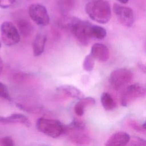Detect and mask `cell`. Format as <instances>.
I'll return each instance as SVG.
<instances>
[{"label": "cell", "instance_id": "cell-1", "mask_svg": "<svg viewBox=\"0 0 146 146\" xmlns=\"http://www.w3.org/2000/svg\"><path fill=\"white\" fill-rule=\"evenodd\" d=\"M85 11L94 21L106 24L111 19L112 13L110 3L104 0H92L85 6Z\"/></svg>", "mask_w": 146, "mask_h": 146}, {"label": "cell", "instance_id": "cell-2", "mask_svg": "<svg viewBox=\"0 0 146 146\" xmlns=\"http://www.w3.org/2000/svg\"><path fill=\"white\" fill-rule=\"evenodd\" d=\"M64 133L70 141L77 145H87L91 142V138L86 129L85 123L81 120L75 119L67 126H65Z\"/></svg>", "mask_w": 146, "mask_h": 146}, {"label": "cell", "instance_id": "cell-3", "mask_svg": "<svg viewBox=\"0 0 146 146\" xmlns=\"http://www.w3.org/2000/svg\"><path fill=\"white\" fill-rule=\"evenodd\" d=\"M72 34L83 45L88 44L91 39L90 34L92 23L76 17L71 18L68 23Z\"/></svg>", "mask_w": 146, "mask_h": 146}, {"label": "cell", "instance_id": "cell-4", "mask_svg": "<svg viewBox=\"0 0 146 146\" xmlns=\"http://www.w3.org/2000/svg\"><path fill=\"white\" fill-rule=\"evenodd\" d=\"M36 128L42 133L52 138H56L64 133L65 125L58 120L39 117L36 123Z\"/></svg>", "mask_w": 146, "mask_h": 146}, {"label": "cell", "instance_id": "cell-5", "mask_svg": "<svg viewBox=\"0 0 146 146\" xmlns=\"http://www.w3.org/2000/svg\"><path fill=\"white\" fill-rule=\"evenodd\" d=\"M133 74L125 68H117L111 72L109 76V82L116 90H119L128 84L132 79Z\"/></svg>", "mask_w": 146, "mask_h": 146}, {"label": "cell", "instance_id": "cell-6", "mask_svg": "<svg viewBox=\"0 0 146 146\" xmlns=\"http://www.w3.org/2000/svg\"><path fill=\"white\" fill-rule=\"evenodd\" d=\"M3 43L6 46H13L20 41L21 35L17 27L10 21L3 22L0 27Z\"/></svg>", "mask_w": 146, "mask_h": 146}, {"label": "cell", "instance_id": "cell-7", "mask_svg": "<svg viewBox=\"0 0 146 146\" xmlns=\"http://www.w3.org/2000/svg\"><path fill=\"white\" fill-rule=\"evenodd\" d=\"M29 15L36 25L46 26L50 22V17L46 7L42 4L34 3L31 4L28 9Z\"/></svg>", "mask_w": 146, "mask_h": 146}, {"label": "cell", "instance_id": "cell-8", "mask_svg": "<svg viewBox=\"0 0 146 146\" xmlns=\"http://www.w3.org/2000/svg\"><path fill=\"white\" fill-rule=\"evenodd\" d=\"M146 95V87L139 83L128 86L124 90L121 99V104L124 107L128 106L136 99Z\"/></svg>", "mask_w": 146, "mask_h": 146}, {"label": "cell", "instance_id": "cell-9", "mask_svg": "<svg viewBox=\"0 0 146 146\" xmlns=\"http://www.w3.org/2000/svg\"><path fill=\"white\" fill-rule=\"evenodd\" d=\"M113 11L118 22L121 25L127 27L133 26L135 21V17L131 8L115 3L113 5Z\"/></svg>", "mask_w": 146, "mask_h": 146}, {"label": "cell", "instance_id": "cell-10", "mask_svg": "<svg viewBox=\"0 0 146 146\" xmlns=\"http://www.w3.org/2000/svg\"><path fill=\"white\" fill-rule=\"evenodd\" d=\"M129 134L123 131H119L113 133L105 143L106 146H124L130 141Z\"/></svg>", "mask_w": 146, "mask_h": 146}, {"label": "cell", "instance_id": "cell-11", "mask_svg": "<svg viewBox=\"0 0 146 146\" xmlns=\"http://www.w3.org/2000/svg\"><path fill=\"white\" fill-rule=\"evenodd\" d=\"M90 54L93 58L99 62H106L110 57V51L108 47L104 44L96 43L91 48Z\"/></svg>", "mask_w": 146, "mask_h": 146}, {"label": "cell", "instance_id": "cell-12", "mask_svg": "<svg viewBox=\"0 0 146 146\" xmlns=\"http://www.w3.org/2000/svg\"><path fill=\"white\" fill-rule=\"evenodd\" d=\"M0 123L3 124L19 123L28 127L31 125V123L28 118L25 115L19 113H12L5 117L0 116Z\"/></svg>", "mask_w": 146, "mask_h": 146}, {"label": "cell", "instance_id": "cell-13", "mask_svg": "<svg viewBox=\"0 0 146 146\" xmlns=\"http://www.w3.org/2000/svg\"><path fill=\"white\" fill-rule=\"evenodd\" d=\"M56 90L63 95L70 98L80 99L84 97V94L83 92L77 87L72 85H62L59 86L56 88Z\"/></svg>", "mask_w": 146, "mask_h": 146}, {"label": "cell", "instance_id": "cell-14", "mask_svg": "<svg viewBox=\"0 0 146 146\" xmlns=\"http://www.w3.org/2000/svg\"><path fill=\"white\" fill-rule=\"evenodd\" d=\"M47 37L43 34H38L33 43V54L35 56H40L44 51Z\"/></svg>", "mask_w": 146, "mask_h": 146}, {"label": "cell", "instance_id": "cell-15", "mask_svg": "<svg viewBox=\"0 0 146 146\" xmlns=\"http://www.w3.org/2000/svg\"><path fill=\"white\" fill-rule=\"evenodd\" d=\"M95 104V100L92 97L82 98L75 104L74 106V111L78 116H82L84 112V109L88 106H93Z\"/></svg>", "mask_w": 146, "mask_h": 146}, {"label": "cell", "instance_id": "cell-16", "mask_svg": "<svg viewBox=\"0 0 146 146\" xmlns=\"http://www.w3.org/2000/svg\"><path fill=\"white\" fill-rule=\"evenodd\" d=\"M17 29L20 35L23 37H27L32 33L33 27L31 23L27 19L20 18L17 21Z\"/></svg>", "mask_w": 146, "mask_h": 146}, {"label": "cell", "instance_id": "cell-17", "mask_svg": "<svg viewBox=\"0 0 146 146\" xmlns=\"http://www.w3.org/2000/svg\"><path fill=\"white\" fill-rule=\"evenodd\" d=\"M100 102L102 106L106 111L113 110L116 106L115 101L108 92L102 93L100 97Z\"/></svg>", "mask_w": 146, "mask_h": 146}, {"label": "cell", "instance_id": "cell-18", "mask_svg": "<svg viewBox=\"0 0 146 146\" xmlns=\"http://www.w3.org/2000/svg\"><path fill=\"white\" fill-rule=\"evenodd\" d=\"M90 34L92 38L102 39L106 36L107 31L103 27L92 24L91 27Z\"/></svg>", "mask_w": 146, "mask_h": 146}, {"label": "cell", "instance_id": "cell-19", "mask_svg": "<svg viewBox=\"0 0 146 146\" xmlns=\"http://www.w3.org/2000/svg\"><path fill=\"white\" fill-rule=\"evenodd\" d=\"M95 59L90 54L86 56L83 62V69L87 71H91L93 70L95 65Z\"/></svg>", "mask_w": 146, "mask_h": 146}, {"label": "cell", "instance_id": "cell-20", "mask_svg": "<svg viewBox=\"0 0 146 146\" xmlns=\"http://www.w3.org/2000/svg\"><path fill=\"white\" fill-rule=\"evenodd\" d=\"M74 2V0H58V3L62 10L64 11H66L71 9Z\"/></svg>", "mask_w": 146, "mask_h": 146}, {"label": "cell", "instance_id": "cell-21", "mask_svg": "<svg viewBox=\"0 0 146 146\" xmlns=\"http://www.w3.org/2000/svg\"><path fill=\"white\" fill-rule=\"evenodd\" d=\"M0 97L4 99L10 100L11 97L7 86L0 82Z\"/></svg>", "mask_w": 146, "mask_h": 146}, {"label": "cell", "instance_id": "cell-22", "mask_svg": "<svg viewBox=\"0 0 146 146\" xmlns=\"http://www.w3.org/2000/svg\"><path fill=\"white\" fill-rule=\"evenodd\" d=\"M130 145L133 146H146V140L140 138L137 136H133L132 139H130Z\"/></svg>", "mask_w": 146, "mask_h": 146}, {"label": "cell", "instance_id": "cell-23", "mask_svg": "<svg viewBox=\"0 0 146 146\" xmlns=\"http://www.w3.org/2000/svg\"><path fill=\"white\" fill-rule=\"evenodd\" d=\"M128 124L130 127L137 132H143L145 130L143 128L142 125H140L138 123L133 120H130L128 121Z\"/></svg>", "mask_w": 146, "mask_h": 146}, {"label": "cell", "instance_id": "cell-24", "mask_svg": "<svg viewBox=\"0 0 146 146\" xmlns=\"http://www.w3.org/2000/svg\"><path fill=\"white\" fill-rule=\"evenodd\" d=\"M0 144L3 146H13L14 145V143L11 137L5 136L0 139Z\"/></svg>", "mask_w": 146, "mask_h": 146}, {"label": "cell", "instance_id": "cell-25", "mask_svg": "<svg viewBox=\"0 0 146 146\" xmlns=\"http://www.w3.org/2000/svg\"><path fill=\"white\" fill-rule=\"evenodd\" d=\"M15 2V0H0V7L7 9L11 7Z\"/></svg>", "mask_w": 146, "mask_h": 146}, {"label": "cell", "instance_id": "cell-26", "mask_svg": "<svg viewBox=\"0 0 146 146\" xmlns=\"http://www.w3.org/2000/svg\"><path fill=\"white\" fill-rule=\"evenodd\" d=\"M137 66H138L139 69L142 72L146 74V64L143 63L142 62H138L137 63Z\"/></svg>", "mask_w": 146, "mask_h": 146}, {"label": "cell", "instance_id": "cell-27", "mask_svg": "<svg viewBox=\"0 0 146 146\" xmlns=\"http://www.w3.org/2000/svg\"><path fill=\"white\" fill-rule=\"evenodd\" d=\"M3 61L2 58L0 56V74L2 72V71L3 70Z\"/></svg>", "mask_w": 146, "mask_h": 146}, {"label": "cell", "instance_id": "cell-28", "mask_svg": "<svg viewBox=\"0 0 146 146\" xmlns=\"http://www.w3.org/2000/svg\"><path fill=\"white\" fill-rule=\"evenodd\" d=\"M117 2L122 3V4H125L128 2L129 0H116Z\"/></svg>", "mask_w": 146, "mask_h": 146}, {"label": "cell", "instance_id": "cell-29", "mask_svg": "<svg viewBox=\"0 0 146 146\" xmlns=\"http://www.w3.org/2000/svg\"><path fill=\"white\" fill-rule=\"evenodd\" d=\"M1 42H0V48H1Z\"/></svg>", "mask_w": 146, "mask_h": 146}, {"label": "cell", "instance_id": "cell-30", "mask_svg": "<svg viewBox=\"0 0 146 146\" xmlns=\"http://www.w3.org/2000/svg\"><path fill=\"white\" fill-rule=\"evenodd\" d=\"M145 47H146V44H145Z\"/></svg>", "mask_w": 146, "mask_h": 146}, {"label": "cell", "instance_id": "cell-31", "mask_svg": "<svg viewBox=\"0 0 146 146\" xmlns=\"http://www.w3.org/2000/svg\"><path fill=\"white\" fill-rule=\"evenodd\" d=\"M90 1H92V0H90Z\"/></svg>", "mask_w": 146, "mask_h": 146}]
</instances>
